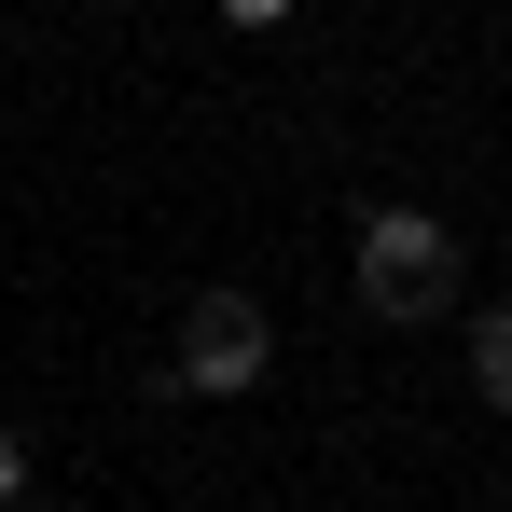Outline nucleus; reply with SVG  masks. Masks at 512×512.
Returning a JSON list of instances; mask_svg holds the SVG:
<instances>
[{
    "instance_id": "1",
    "label": "nucleus",
    "mask_w": 512,
    "mask_h": 512,
    "mask_svg": "<svg viewBox=\"0 0 512 512\" xmlns=\"http://www.w3.org/2000/svg\"><path fill=\"white\" fill-rule=\"evenodd\" d=\"M443 305H457V236H443L429 208H360V319L416 333Z\"/></svg>"
},
{
    "instance_id": "2",
    "label": "nucleus",
    "mask_w": 512,
    "mask_h": 512,
    "mask_svg": "<svg viewBox=\"0 0 512 512\" xmlns=\"http://www.w3.org/2000/svg\"><path fill=\"white\" fill-rule=\"evenodd\" d=\"M194 402H250L263 374H277V333H263V305L250 291H194L180 305V360H167Z\"/></svg>"
},
{
    "instance_id": "3",
    "label": "nucleus",
    "mask_w": 512,
    "mask_h": 512,
    "mask_svg": "<svg viewBox=\"0 0 512 512\" xmlns=\"http://www.w3.org/2000/svg\"><path fill=\"white\" fill-rule=\"evenodd\" d=\"M471 402H485V416H512V305H485V319H471Z\"/></svg>"
},
{
    "instance_id": "4",
    "label": "nucleus",
    "mask_w": 512,
    "mask_h": 512,
    "mask_svg": "<svg viewBox=\"0 0 512 512\" xmlns=\"http://www.w3.org/2000/svg\"><path fill=\"white\" fill-rule=\"evenodd\" d=\"M14 485H28V429H0V499H14Z\"/></svg>"
}]
</instances>
